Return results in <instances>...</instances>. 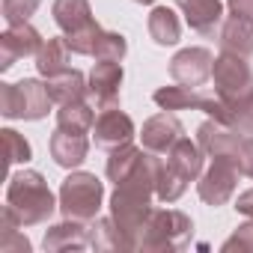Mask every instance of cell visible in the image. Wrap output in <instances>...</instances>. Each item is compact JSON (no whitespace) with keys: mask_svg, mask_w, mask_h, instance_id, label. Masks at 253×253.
Listing matches in <instances>:
<instances>
[{"mask_svg":"<svg viewBox=\"0 0 253 253\" xmlns=\"http://www.w3.org/2000/svg\"><path fill=\"white\" fill-rule=\"evenodd\" d=\"M0 220H3V229H0V253H30V238L18 232L21 220L9 206H3Z\"/></svg>","mask_w":253,"mask_h":253,"instance_id":"d4e9b609","label":"cell"},{"mask_svg":"<svg viewBox=\"0 0 253 253\" xmlns=\"http://www.w3.org/2000/svg\"><path fill=\"white\" fill-rule=\"evenodd\" d=\"M194 238V220L179 209H152L146 217L134 250L140 253H170L188 247Z\"/></svg>","mask_w":253,"mask_h":253,"instance_id":"3957f363","label":"cell"},{"mask_svg":"<svg viewBox=\"0 0 253 253\" xmlns=\"http://www.w3.org/2000/svg\"><path fill=\"white\" fill-rule=\"evenodd\" d=\"M214 95L229 107L232 128L241 134H253V69L247 57L220 51L211 66Z\"/></svg>","mask_w":253,"mask_h":253,"instance_id":"6da1fadb","label":"cell"},{"mask_svg":"<svg viewBox=\"0 0 253 253\" xmlns=\"http://www.w3.org/2000/svg\"><path fill=\"white\" fill-rule=\"evenodd\" d=\"M223 250H247V253H253V220H250V223H241V226L223 241Z\"/></svg>","mask_w":253,"mask_h":253,"instance_id":"1f68e13d","label":"cell"},{"mask_svg":"<svg viewBox=\"0 0 253 253\" xmlns=\"http://www.w3.org/2000/svg\"><path fill=\"white\" fill-rule=\"evenodd\" d=\"M51 15H54L57 27H60L66 36H69V33H78V30H84V27H89V24H95L89 0H54Z\"/></svg>","mask_w":253,"mask_h":253,"instance_id":"ac0fdd59","label":"cell"},{"mask_svg":"<svg viewBox=\"0 0 253 253\" xmlns=\"http://www.w3.org/2000/svg\"><path fill=\"white\" fill-rule=\"evenodd\" d=\"M86 155H89L86 134H75V131H63V128H57L51 134V158H54L57 167L75 170L86 161Z\"/></svg>","mask_w":253,"mask_h":253,"instance_id":"5bb4252c","label":"cell"},{"mask_svg":"<svg viewBox=\"0 0 253 253\" xmlns=\"http://www.w3.org/2000/svg\"><path fill=\"white\" fill-rule=\"evenodd\" d=\"M89 247L92 250H131V241L113 223V217L89 220Z\"/></svg>","mask_w":253,"mask_h":253,"instance_id":"7402d4cb","label":"cell"},{"mask_svg":"<svg viewBox=\"0 0 253 253\" xmlns=\"http://www.w3.org/2000/svg\"><path fill=\"white\" fill-rule=\"evenodd\" d=\"M69 54H72V48H69L66 36L45 39L42 48H39V54H36V72H39L42 78H54V75L72 69V66H69Z\"/></svg>","mask_w":253,"mask_h":253,"instance_id":"ffe728a7","label":"cell"},{"mask_svg":"<svg viewBox=\"0 0 253 253\" xmlns=\"http://www.w3.org/2000/svg\"><path fill=\"white\" fill-rule=\"evenodd\" d=\"M51 104L54 101L48 95V86L36 78H24L18 84H0V113L6 119L36 122L48 116Z\"/></svg>","mask_w":253,"mask_h":253,"instance_id":"5b68a950","label":"cell"},{"mask_svg":"<svg viewBox=\"0 0 253 253\" xmlns=\"http://www.w3.org/2000/svg\"><path fill=\"white\" fill-rule=\"evenodd\" d=\"M229 161L241 170V176L253 179V134H241V137H238V143H235Z\"/></svg>","mask_w":253,"mask_h":253,"instance_id":"4dcf8cb0","label":"cell"},{"mask_svg":"<svg viewBox=\"0 0 253 253\" xmlns=\"http://www.w3.org/2000/svg\"><path fill=\"white\" fill-rule=\"evenodd\" d=\"M149 36L158 45H176L182 39V21L170 6H155L149 12Z\"/></svg>","mask_w":253,"mask_h":253,"instance_id":"cb8c5ba5","label":"cell"},{"mask_svg":"<svg viewBox=\"0 0 253 253\" xmlns=\"http://www.w3.org/2000/svg\"><path fill=\"white\" fill-rule=\"evenodd\" d=\"M42 33L30 24V21H24V24H9L6 30H3V36H0V72H6V69H12L18 60H24V57H36L39 54V48H42Z\"/></svg>","mask_w":253,"mask_h":253,"instance_id":"9c48e42d","label":"cell"},{"mask_svg":"<svg viewBox=\"0 0 253 253\" xmlns=\"http://www.w3.org/2000/svg\"><path fill=\"white\" fill-rule=\"evenodd\" d=\"M3 134V146H6V164L12 167V164H27L30 158H33V149H30V143L15 131V128H3L0 131Z\"/></svg>","mask_w":253,"mask_h":253,"instance_id":"83f0119b","label":"cell"},{"mask_svg":"<svg viewBox=\"0 0 253 253\" xmlns=\"http://www.w3.org/2000/svg\"><path fill=\"white\" fill-rule=\"evenodd\" d=\"M143 152L146 149H140V146H134V143H122V146H116V149H110V155H107V179L113 182V185H119V182H125L131 176V170L140 164V158H143Z\"/></svg>","mask_w":253,"mask_h":253,"instance_id":"603a6c76","label":"cell"},{"mask_svg":"<svg viewBox=\"0 0 253 253\" xmlns=\"http://www.w3.org/2000/svg\"><path fill=\"white\" fill-rule=\"evenodd\" d=\"M211 66H214V57L209 48H182L170 60V78L185 86H200L211 78Z\"/></svg>","mask_w":253,"mask_h":253,"instance_id":"8fae6325","label":"cell"},{"mask_svg":"<svg viewBox=\"0 0 253 253\" xmlns=\"http://www.w3.org/2000/svg\"><path fill=\"white\" fill-rule=\"evenodd\" d=\"M95 125V104L92 101H72V104H60L57 110V128L63 131H75V134H89Z\"/></svg>","mask_w":253,"mask_h":253,"instance_id":"44dd1931","label":"cell"},{"mask_svg":"<svg viewBox=\"0 0 253 253\" xmlns=\"http://www.w3.org/2000/svg\"><path fill=\"white\" fill-rule=\"evenodd\" d=\"M220 48L229 54L250 57L253 54V21H244L238 15H226L220 24Z\"/></svg>","mask_w":253,"mask_h":253,"instance_id":"d6986e66","label":"cell"},{"mask_svg":"<svg viewBox=\"0 0 253 253\" xmlns=\"http://www.w3.org/2000/svg\"><path fill=\"white\" fill-rule=\"evenodd\" d=\"M238 176L241 170L229 161V158H211V164L203 170V176L197 179V194L206 206H226L238 188Z\"/></svg>","mask_w":253,"mask_h":253,"instance_id":"52a82bcc","label":"cell"},{"mask_svg":"<svg viewBox=\"0 0 253 253\" xmlns=\"http://www.w3.org/2000/svg\"><path fill=\"white\" fill-rule=\"evenodd\" d=\"M226 6H229V15L253 21V0H226Z\"/></svg>","mask_w":253,"mask_h":253,"instance_id":"d6a6232c","label":"cell"},{"mask_svg":"<svg viewBox=\"0 0 253 253\" xmlns=\"http://www.w3.org/2000/svg\"><path fill=\"white\" fill-rule=\"evenodd\" d=\"M188 191V179H182L167 161H161V170H158V185H155V197L161 203H176L182 194Z\"/></svg>","mask_w":253,"mask_h":253,"instance_id":"484cf974","label":"cell"},{"mask_svg":"<svg viewBox=\"0 0 253 253\" xmlns=\"http://www.w3.org/2000/svg\"><path fill=\"white\" fill-rule=\"evenodd\" d=\"M98 36H101V27H98V21H95V24H89V27L78 30V33H69V36H66V42H69L72 54L92 57V54H95V45H98Z\"/></svg>","mask_w":253,"mask_h":253,"instance_id":"f1b7e54d","label":"cell"},{"mask_svg":"<svg viewBox=\"0 0 253 253\" xmlns=\"http://www.w3.org/2000/svg\"><path fill=\"white\" fill-rule=\"evenodd\" d=\"M235 211L253 220V188L244 191V194H238V200H235Z\"/></svg>","mask_w":253,"mask_h":253,"instance_id":"836d02e7","label":"cell"},{"mask_svg":"<svg viewBox=\"0 0 253 253\" xmlns=\"http://www.w3.org/2000/svg\"><path fill=\"white\" fill-rule=\"evenodd\" d=\"M60 214L66 220H95L98 211H101V203H104V185L95 173H86V170H75L63 179L60 185Z\"/></svg>","mask_w":253,"mask_h":253,"instance_id":"277c9868","label":"cell"},{"mask_svg":"<svg viewBox=\"0 0 253 253\" xmlns=\"http://www.w3.org/2000/svg\"><path fill=\"white\" fill-rule=\"evenodd\" d=\"M155 104L161 110H203L209 113L211 119H217L220 125H229L232 128V113L229 107L217 98V95H203L197 92L194 86H185V84H176V86H161L155 89Z\"/></svg>","mask_w":253,"mask_h":253,"instance_id":"8992f818","label":"cell"},{"mask_svg":"<svg viewBox=\"0 0 253 253\" xmlns=\"http://www.w3.org/2000/svg\"><path fill=\"white\" fill-rule=\"evenodd\" d=\"M134 3H143V6H149V3H155V0H134Z\"/></svg>","mask_w":253,"mask_h":253,"instance_id":"e575fe53","label":"cell"},{"mask_svg":"<svg viewBox=\"0 0 253 253\" xmlns=\"http://www.w3.org/2000/svg\"><path fill=\"white\" fill-rule=\"evenodd\" d=\"M42 247L51 250V253H60V250H86L89 247V226H84V220H66L63 217V223H54V226L45 229Z\"/></svg>","mask_w":253,"mask_h":253,"instance_id":"9a60e30c","label":"cell"},{"mask_svg":"<svg viewBox=\"0 0 253 253\" xmlns=\"http://www.w3.org/2000/svg\"><path fill=\"white\" fill-rule=\"evenodd\" d=\"M167 164L188 182H197L203 176V164H206V152L200 149V143H194L191 137H179L173 143V149L167 152Z\"/></svg>","mask_w":253,"mask_h":253,"instance_id":"2e32d148","label":"cell"},{"mask_svg":"<svg viewBox=\"0 0 253 253\" xmlns=\"http://www.w3.org/2000/svg\"><path fill=\"white\" fill-rule=\"evenodd\" d=\"M122 63L116 60H98L92 66V72L86 75V89H89V101L95 104V110H107V107H119V86H122Z\"/></svg>","mask_w":253,"mask_h":253,"instance_id":"ba28073f","label":"cell"},{"mask_svg":"<svg viewBox=\"0 0 253 253\" xmlns=\"http://www.w3.org/2000/svg\"><path fill=\"white\" fill-rule=\"evenodd\" d=\"M188 27L203 36H214V30L223 24V3L220 0H176Z\"/></svg>","mask_w":253,"mask_h":253,"instance_id":"4fadbf2b","label":"cell"},{"mask_svg":"<svg viewBox=\"0 0 253 253\" xmlns=\"http://www.w3.org/2000/svg\"><path fill=\"white\" fill-rule=\"evenodd\" d=\"M45 86H48V95H51L54 104H72V101L89 98L86 78L78 69H66V72H60L54 78H45Z\"/></svg>","mask_w":253,"mask_h":253,"instance_id":"e0dca14e","label":"cell"},{"mask_svg":"<svg viewBox=\"0 0 253 253\" xmlns=\"http://www.w3.org/2000/svg\"><path fill=\"white\" fill-rule=\"evenodd\" d=\"M6 206L18 214L21 226H36V223H45L60 209V200H54V194L39 170H21V173L9 176Z\"/></svg>","mask_w":253,"mask_h":253,"instance_id":"7a4b0ae2","label":"cell"},{"mask_svg":"<svg viewBox=\"0 0 253 253\" xmlns=\"http://www.w3.org/2000/svg\"><path fill=\"white\" fill-rule=\"evenodd\" d=\"M125 54H128V42H125V36L116 33V30H101L92 57L95 60H116V63H122Z\"/></svg>","mask_w":253,"mask_h":253,"instance_id":"4316f807","label":"cell"},{"mask_svg":"<svg viewBox=\"0 0 253 253\" xmlns=\"http://www.w3.org/2000/svg\"><path fill=\"white\" fill-rule=\"evenodd\" d=\"M134 134H137L134 119L125 113V110H119V107H107V110H101V113L95 116L92 140H95L98 149H107V152H110V149H116V146H122V143H131Z\"/></svg>","mask_w":253,"mask_h":253,"instance_id":"30bf717a","label":"cell"},{"mask_svg":"<svg viewBox=\"0 0 253 253\" xmlns=\"http://www.w3.org/2000/svg\"><path fill=\"white\" fill-rule=\"evenodd\" d=\"M39 3L42 0H3V18H6V24H24V21H30V15L39 9Z\"/></svg>","mask_w":253,"mask_h":253,"instance_id":"f546056e","label":"cell"},{"mask_svg":"<svg viewBox=\"0 0 253 253\" xmlns=\"http://www.w3.org/2000/svg\"><path fill=\"white\" fill-rule=\"evenodd\" d=\"M137 137H140L143 149L158 152V155H167L173 149V143L179 137H185V128H182V122L170 110H161V113H155V116H149L143 122V128H140Z\"/></svg>","mask_w":253,"mask_h":253,"instance_id":"7c38bea8","label":"cell"}]
</instances>
